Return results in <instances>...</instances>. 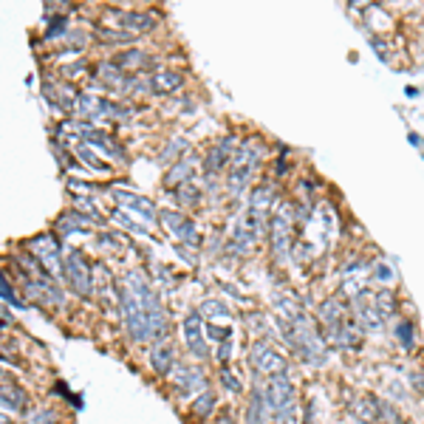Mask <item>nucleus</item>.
I'll return each instance as SVG.
<instances>
[{"mask_svg": "<svg viewBox=\"0 0 424 424\" xmlns=\"http://www.w3.org/2000/svg\"><path fill=\"white\" fill-rule=\"evenodd\" d=\"M119 308L128 334L136 342L158 340L167 334V311L153 294L142 272H128L119 286Z\"/></svg>", "mask_w": 424, "mask_h": 424, "instance_id": "1", "label": "nucleus"}, {"mask_svg": "<svg viewBox=\"0 0 424 424\" xmlns=\"http://www.w3.org/2000/svg\"><path fill=\"white\" fill-rule=\"evenodd\" d=\"M260 156H263V144L257 139H249L243 144H238V153L232 158V165H229V190L232 192H241L252 176H255V167L260 165Z\"/></svg>", "mask_w": 424, "mask_h": 424, "instance_id": "2", "label": "nucleus"}, {"mask_svg": "<svg viewBox=\"0 0 424 424\" xmlns=\"http://www.w3.org/2000/svg\"><path fill=\"white\" fill-rule=\"evenodd\" d=\"M292 206L289 204H278L275 215L269 221V241H272V255L278 263H283L289 257V246H292Z\"/></svg>", "mask_w": 424, "mask_h": 424, "instance_id": "3", "label": "nucleus"}, {"mask_svg": "<svg viewBox=\"0 0 424 424\" xmlns=\"http://www.w3.org/2000/svg\"><path fill=\"white\" fill-rule=\"evenodd\" d=\"M26 246H29V252L45 266V272H48L51 278L63 275V263H66V257H60V241H57L54 235H37V238L29 241Z\"/></svg>", "mask_w": 424, "mask_h": 424, "instance_id": "4", "label": "nucleus"}, {"mask_svg": "<svg viewBox=\"0 0 424 424\" xmlns=\"http://www.w3.org/2000/svg\"><path fill=\"white\" fill-rule=\"evenodd\" d=\"M63 278L68 280V286L80 294V297H88L93 292V272L85 263V257L80 252H68L66 255V263H63Z\"/></svg>", "mask_w": 424, "mask_h": 424, "instance_id": "5", "label": "nucleus"}, {"mask_svg": "<svg viewBox=\"0 0 424 424\" xmlns=\"http://www.w3.org/2000/svg\"><path fill=\"white\" fill-rule=\"evenodd\" d=\"M249 365H252V370L255 374H260V377H278V374H286V359L275 351V348H269L266 342H255L252 345V351H249Z\"/></svg>", "mask_w": 424, "mask_h": 424, "instance_id": "6", "label": "nucleus"}, {"mask_svg": "<svg viewBox=\"0 0 424 424\" xmlns=\"http://www.w3.org/2000/svg\"><path fill=\"white\" fill-rule=\"evenodd\" d=\"M158 221H162V227H165L173 238H179L181 243H201L195 224L184 215V212H170V209H165V212H158Z\"/></svg>", "mask_w": 424, "mask_h": 424, "instance_id": "7", "label": "nucleus"}, {"mask_svg": "<svg viewBox=\"0 0 424 424\" xmlns=\"http://www.w3.org/2000/svg\"><path fill=\"white\" fill-rule=\"evenodd\" d=\"M111 195H114V201H116L119 206L130 209L133 215L144 218L147 224H153V221L158 218V209H156V204H153L150 198H144V195H136V192H130V190H122V187L111 190Z\"/></svg>", "mask_w": 424, "mask_h": 424, "instance_id": "8", "label": "nucleus"}, {"mask_svg": "<svg viewBox=\"0 0 424 424\" xmlns=\"http://www.w3.org/2000/svg\"><path fill=\"white\" fill-rule=\"evenodd\" d=\"M354 317H356V323H359L362 328H368V331L382 328L385 320H388V317L379 311L374 294H359V297H354Z\"/></svg>", "mask_w": 424, "mask_h": 424, "instance_id": "9", "label": "nucleus"}, {"mask_svg": "<svg viewBox=\"0 0 424 424\" xmlns=\"http://www.w3.org/2000/svg\"><path fill=\"white\" fill-rule=\"evenodd\" d=\"M173 385H176V391L184 393V396H198V393L206 391L204 374H201L198 368H187V365L173 368Z\"/></svg>", "mask_w": 424, "mask_h": 424, "instance_id": "10", "label": "nucleus"}, {"mask_svg": "<svg viewBox=\"0 0 424 424\" xmlns=\"http://www.w3.org/2000/svg\"><path fill=\"white\" fill-rule=\"evenodd\" d=\"M235 153H238L235 136H227V139H221L215 147H212V150L206 153V158H204V170H206L209 176H212V173H218V170H224L227 165H232Z\"/></svg>", "mask_w": 424, "mask_h": 424, "instance_id": "11", "label": "nucleus"}, {"mask_svg": "<svg viewBox=\"0 0 424 424\" xmlns=\"http://www.w3.org/2000/svg\"><path fill=\"white\" fill-rule=\"evenodd\" d=\"M204 334H206V328H204V320H201V314H198V311H192V314L187 317V320H184V340H187V348H190V354H195L198 359H204V356L209 354Z\"/></svg>", "mask_w": 424, "mask_h": 424, "instance_id": "12", "label": "nucleus"}, {"mask_svg": "<svg viewBox=\"0 0 424 424\" xmlns=\"http://www.w3.org/2000/svg\"><path fill=\"white\" fill-rule=\"evenodd\" d=\"M96 77L105 88L119 91V93H130V88H133V77H125V68H119L116 63H102L96 68Z\"/></svg>", "mask_w": 424, "mask_h": 424, "instance_id": "13", "label": "nucleus"}, {"mask_svg": "<svg viewBox=\"0 0 424 424\" xmlns=\"http://www.w3.org/2000/svg\"><path fill=\"white\" fill-rule=\"evenodd\" d=\"M111 17H114L125 31H130V34H144V31L156 29V17L147 15V12H119V9H114Z\"/></svg>", "mask_w": 424, "mask_h": 424, "instance_id": "14", "label": "nucleus"}, {"mask_svg": "<svg viewBox=\"0 0 424 424\" xmlns=\"http://www.w3.org/2000/svg\"><path fill=\"white\" fill-rule=\"evenodd\" d=\"M99 221L91 215V212H66V215L57 221V229L63 235H77V232H88L91 227H96Z\"/></svg>", "mask_w": 424, "mask_h": 424, "instance_id": "15", "label": "nucleus"}, {"mask_svg": "<svg viewBox=\"0 0 424 424\" xmlns=\"http://www.w3.org/2000/svg\"><path fill=\"white\" fill-rule=\"evenodd\" d=\"M173 359H176L173 342H158V345L150 348V365H153L156 374H162V377L173 374Z\"/></svg>", "mask_w": 424, "mask_h": 424, "instance_id": "16", "label": "nucleus"}, {"mask_svg": "<svg viewBox=\"0 0 424 424\" xmlns=\"http://www.w3.org/2000/svg\"><path fill=\"white\" fill-rule=\"evenodd\" d=\"M348 317H351V311H348V305L340 303V300H326V303L320 305V323H323V328H331V326H337V323H345Z\"/></svg>", "mask_w": 424, "mask_h": 424, "instance_id": "17", "label": "nucleus"}, {"mask_svg": "<svg viewBox=\"0 0 424 424\" xmlns=\"http://www.w3.org/2000/svg\"><path fill=\"white\" fill-rule=\"evenodd\" d=\"M278 201V192H275V187H257L255 192H252V212L255 215H260V218H266L269 212H272V204Z\"/></svg>", "mask_w": 424, "mask_h": 424, "instance_id": "18", "label": "nucleus"}, {"mask_svg": "<svg viewBox=\"0 0 424 424\" xmlns=\"http://www.w3.org/2000/svg\"><path fill=\"white\" fill-rule=\"evenodd\" d=\"M184 77L179 71H158L150 77V85H153V93H170L176 88H181Z\"/></svg>", "mask_w": 424, "mask_h": 424, "instance_id": "19", "label": "nucleus"}, {"mask_svg": "<svg viewBox=\"0 0 424 424\" xmlns=\"http://www.w3.org/2000/svg\"><path fill=\"white\" fill-rule=\"evenodd\" d=\"M351 410H354V416H356L362 424H377V416H379V410H377V396L354 399Z\"/></svg>", "mask_w": 424, "mask_h": 424, "instance_id": "20", "label": "nucleus"}, {"mask_svg": "<svg viewBox=\"0 0 424 424\" xmlns=\"http://www.w3.org/2000/svg\"><path fill=\"white\" fill-rule=\"evenodd\" d=\"M119 68H125V71H133V68H150V57L144 54V51H139V48H128V51H122V54L114 60Z\"/></svg>", "mask_w": 424, "mask_h": 424, "instance_id": "21", "label": "nucleus"}, {"mask_svg": "<svg viewBox=\"0 0 424 424\" xmlns=\"http://www.w3.org/2000/svg\"><path fill=\"white\" fill-rule=\"evenodd\" d=\"M26 402H29L26 393L3 379V410H6V413H9V410H12V413H23V410H26Z\"/></svg>", "mask_w": 424, "mask_h": 424, "instance_id": "22", "label": "nucleus"}, {"mask_svg": "<svg viewBox=\"0 0 424 424\" xmlns=\"http://www.w3.org/2000/svg\"><path fill=\"white\" fill-rule=\"evenodd\" d=\"M192 176V167H190V158H181V162H176L173 167H170V173H167V187H181V184H187V179Z\"/></svg>", "mask_w": 424, "mask_h": 424, "instance_id": "23", "label": "nucleus"}, {"mask_svg": "<svg viewBox=\"0 0 424 424\" xmlns=\"http://www.w3.org/2000/svg\"><path fill=\"white\" fill-rule=\"evenodd\" d=\"M187 147H190V144H187V139H173V142H167V144H165V150L158 153V162H162V165H167V162H173V165H176V162H181L179 156H181V153H187Z\"/></svg>", "mask_w": 424, "mask_h": 424, "instance_id": "24", "label": "nucleus"}, {"mask_svg": "<svg viewBox=\"0 0 424 424\" xmlns=\"http://www.w3.org/2000/svg\"><path fill=\"white\" fill-rule=\"evenodd\" d=\"M212 410H215V393L204 391V393H198V396L192 399V413H195L198 418H209Z\"/></svg>", "mask_w": 424, "mask_h": 424, "instance_id": "25", "label": "nucleus"}, {"mask_svg": "<svg viewBox=\"0 0 424 424\" xmlns=\"http://www.w3.org/2000/svg\"><path fill=\"white\" fill-rule=\"evenodd\" d=\"M74 153H77V156L82 158V162H85V165H91L93 170H99V173H111V167H108V165H105V162H102V158H99V156H93V153L88 150V144H85V142H77V144H74Z\"/></svg>", "mask_w": 424, "mask_h": 424, "instance_id": "26", "label": "nucleus"}, {"mask_svg": "<svg viewBox=\"0 0 424 424\" xmlns=\"http://www.w3.org/2000/svg\"><path fill=\"white\" fill-rule=\"evenodd\" d=\"M377 410H379V416H377V424H407V421L399 416V410H396L393 404L382 402V399H377Z\"/></svg>", "mask_w": 424, "mask_h": 424, "instance_id": "27", "label": "nucleus"}, {"mask_svg": "<svg viewBox=\"0 0 424 424\" xmlns=\"http://www.w3.org/2000/svg\"><path fill=\"white\" fill-rule=\"evenodd\" d=\"M173 195H176V201H179L181 206H198V201H201V190L192 187V184H181Z\"/></svg>", "mask_w": 424, "mask_h": 424, "instance_id": "28", "label": "nucleus"}, {"mask_svg": "<svg viewBox=\"0 0 424 424\" xmlns=\"http://www.w3.org/2000/svg\"><path fill=\"white\" fill-rule=\"evenodd\" d=\"M374 300H377V305H379V311L388 317H393V311H396V297L391 294V292H374Z\"/></svg>", "mask_w": 424, "mask_h": 424, "instance_id": "29", "label": "nucleus"}, {"mask_svg": "<svg viewBox=\"0 0 424 424\" xmlns=\"http://www.w3.org/2000/svg\"><path fill=\"white\" fill-rule=\"evenodd\" d=\"M0 292H3V303L6 305H17V308H26V303L15 294V289H12V283H9V278H3L0 280Z\"/></svg>", "mask_w": 424, "mask_h": 424, "instance_id": "30", "label": "nucleus"}, {"mask_svg": "<svg viewBox=\"0 0 424 424\" xmlns=\"http://www.w3.org/2000/svg\"><path fill=\"white\" fill-rule=\"evenodd\" d=\"M396 340L402 342L404 351H413V326L410 323H396Z\"/></svg>", "mask_w": 424, "mask_h": 424, "instance_id": "31", "label": "nucleus"}, {"mask_svg": "<svg viewBox=\"0 0 424 424\" xmlns=\"http://www.w3.org/2000/svg\"><path fill=\"white\" fill-rule=\"evenodd\" d=\"M99 40H105V43H130V40H136V34H130V31H99Z\"/></svg>", "mask_w": 424, "mask_h": 424, "instance_id": "32", "label": "nucleus"}, {"mask_svg": "<svg viewBox=\"0 0 424 424\" xmlns=\"http://www.w3.org/2000/svg\"><path fill=\"white\" fill-rule=\"evenodd\" d=\"M221 382H224V385L229 388V393H241V391H243L241 379H235V377L229 374V368H224V370H221Z\"/></svg>", "mask_w": 424, "mask_h": 424, "instance_id": "33", "label": "nucleus"}, {"mask_svg": "<svg viewBox=\"0 0 424 424\" xmlns=\"http://www.w3.org/2000/svg\"><path fill=\"white\" fill-rule=\"evenodd\" d=\"M114 221H119L125 229H130V232H136V235H144V227H139V224H133L128 215H122V212H114Z\"/></svg>", "mask_w": 424, "mask_h": 424, "instance_id": "34", "label": "nucleus"}, {"mask_svg": "<svg viewBox=\"0 0 424 424\" xmlns=\"http://www.w3.org/2000/svg\"><path fill=\"white\" fill-rule=\"evenodd\" d=\"M374 278H379L382 283H391V280H393V272L385 266V263H377V266H374Z\"/></svg>", "mask_w": 424, "mask_h": 424, "instance_id": "35", "label": "nucleus"}, {"mask_svg": "<svg viewBox=\"0 0 424 424\" xmlns=\"http://www.w3.org/2000/svg\"><path fill=\"white\" fill-rule=\"evenodd\" d=\"M29 424H54V416L51 413H31V418H29Z\"/></svg>", "mask_w": 424, "mask_h": 424, "instance_id": "36", "label": "nucleus"}, {"mask_svg": "<svg viewBox=\"0 0 424 424\" xmlns=\"http://www.w3.org/2000/svg\"><path fill=\"white\" fill-rule=\"evenodd\" d=\"M370 45H374L377 51H379V60H388L391 54H388V48H385V43L379 40V37H370Z\"/></svg>", "mask_w": 424, "mask_h": 424, "instance_id": "37", "label": "nucleus"}, {"mask_svg": "<svg viewBox=\"0 0 424 424\" xmlns=\"http://www.w3.org/2000/svg\"><path fill=\"white\" fill-rule=\"evenodd\" d=\"M229 354H232V345H229V340H224V342L218 345V359H221V362H227V359H229Z\"/></svg>", "mask_w": 424, "mask_h": 424, "instance_id": "38", "label": "nucleus"}, {"mask_svg": "<svg viewBox=\"0 0 424 424\" xmlns=\"http://www.w3.org/2000/svg\"><path fill=\"white\" fill-rule=\"evenodd\" d=\"M410 382H413V388H418V391L424 393V377H421V374H413V377H410Z\"/></svg>", "mask_w": 424, "mask_h": 424, "instance_id": "39", "label": "nucleus"}, {"mask_svg": "<svg viewBox=\"0 0 424 424\" xmlns=\"http://www.w3.org/2000/svg\"><path fill=\"white\" fill-rule=\"evenodd\" d=\"M410 142H413V147H418V150L424 147V139H421V136H416V133H410Z\"/></svg>", "mask_w": 424, "mask_h": 424, "instance_id": "40", "label": "nucleus"}, {"mask_svg": "<svg viewBox=\"0 0 424 424\" xmlns=\"http://www.w3.org/2000/svg\"><path fill=\"white\" fill-rule=\"evenodd\" d=\"M221 424H232V416H229V413H227V416H224V418H221Z\"/></svg>", "mask_w": 424, "mask_h": 424, "instance_id": "41", "label": "nucleus"}]
</instances>
